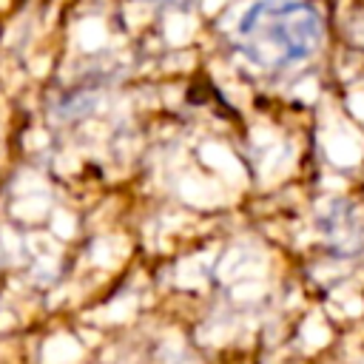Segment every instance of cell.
Returning a JSON list of instances; mask_svg holds the SVG:
<instances>
[{
    "label": "cell",
    "mask_w": 364,
    "mask_h": 364,
    "mask_svg": "<svg viewBox=\"0 0 364 364\" xmlns=\"http://www.w3.org/2000/svg\"><path fill=\"white\" fill-rule=\"evenodd\" d=\"M142 3H173V0H142Z\"/></svg>",
    "instance_id": "obj_2"
},
{
    "label": "cell",
    "mask_w": 364,
    "mask_h": 364,
    "mask_svg": "<svg viewBox=\"0 0 364 364\" xmlns=\"http://www.w3.org/2000/svg\"><path fill=\"white\" fill-rule=\"evenodd\" d=\"M236 46L253 65L282 71L321 46V17L301 0H256L236 23Z\"/></svg>",
    "instance_id": "obj_1"
}]
</instances>
